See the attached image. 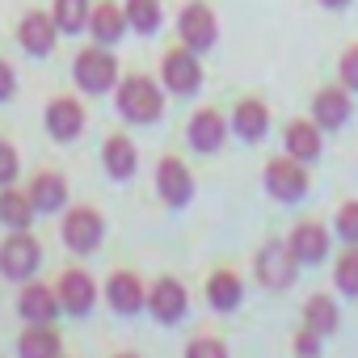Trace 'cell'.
Returning <instances> with one entry per match:
<instances>
[{
    "label": "cell",
    "instance_id": "1",
    "mask_svg": "<svg viewBox=\"0 0 358 358\" xmlns=\"http://www.w3.org/2000/svg\"><path fill=\"white\" fill-rule=\"evenodd\" d=\"M253 270H257V282H262L266 291H287V287L299 278V257H295V249H291L287 241H270V245L257 249Z\"/></svg>",
    "mask_w": 358,
    "mask_h": 358
},
{
    "label": "cell",
    "instance_id": "2",
    "mask_svg": "<svg viewBox=\"0 0 358 358\" xmlns=\"http://www.w3.org/2000/svg\"><path fill=\"white\" fill-rule=\"evenodd\" d=\"M38 266H43V249H38V241L30 236V228H26V232L5 236V245H0V274H5L9 282L34 278V274H38Z\"/></svg>",
    "mask_w": 358,
    "mask_h": 358
},
{
    "label": "cell",
    "instance_id": "3",
    "mask_svg": "<svg viewBox=\"0 0 358 358\" xmlns=\"http://www.w3.org/2000/svg\"><path fill=\"white\" fill-rule=\"evenodd\" d=\"M118 110L131 122H156L160 110H164V97L148 76H127L122 89H118Z\"/></svg>",
    "mask_w": 358,
    "mask_h": 358
},
{
    "label": "cell",
    "instance_id": "4",
    "mask_svg": "<svg viewBox=\"0 0 358 358\" xmlns=\"http://www.w3.org/2000/svg\"><path fill=\"white\" fill-rule=\"evenodd\" d=\"M266 190L278 203H299L308 194V169H303V160H295V156L270 160L266 164Z\"/></svg>",
    "mask_w": 358,
    "mask_h": 358
},
{
    "label": "cell",
    "instance_id": "5",
    "mask_svg": "<svg viewBox=\"0 0 358 358\" xmlns=\"http://www.w3.org/2000/svg\"><path fill=\"white\" fill-rule=\"evenodd\" d=\"M101 236H106V220H101L93 207L68 211V220H64V245H68L72 253H93V249L101 245Z\"/></svg>",
    "mask_w": 358,
    "mask_h": 358
},
{
    "label": "cell",
    "instance_id": "6",
    "mask_svg": "<svg viewBox=\"0 0 358 358\" xmlns=\"http://www.w3.org/2000/svg\"><path fill=\"white\" fill-rule=\"evenodd\" d=\"M186 308H190V295H186V287L177 282V278H156L148 287V312L160 324H177V320L186 316Z\"/></svg>",
    "mask_w": 358,
    "mask_h": 358
},
{
    "label": "cell",
    "instance_id": "7",
    "mask_svg": "<svg viewBox=\"0 0 358 358\" xmlns=\"http://www.w3.org/2000/svg\"><path fill=\"white\" fill-rule=\"evenodd\" d=\"M76 85L85 89V93H106L110 85H114V76H118V64H114V55L110 51H101V47H93V51H80L76 55Z\"/></svg>",
    "mask_w": 358,
    "mask_h": 358
},
{
    "label": "cell",
    "instance_id": "8",
    "mask_svg": "<svg viewBox=\"0 0 358 358\" xmlns=\"http://www.w3.org/2000/svg\"><path fill=\"white\" fill-rule=\"evenodd\" d=\"M156 190H160V199L169 207H186L194 199V177H190V169L177 156H164L156 164Z\"/></svg>",
    "mask_w": 358,
    "mask_h": 358
},
{
    "label": "cell",
    "instance_id": "9",
    "mask_svg": "<svg viewBox=\"0 0 358 358\" xmlns=\"http://www.w3.org/2000/svg\"><path fill=\"white\" fill-rule=\"evenodd\" d=\"M17 312H22V320H30V324H55V316L64 312V303H59V291H55V287L30 282V287H22V295H17Z\"/></svg>",
    "mask_w": 358,
    "mask_h": 358
},
{
    "label": "cell",
    "instance_id": "10",
    "mask_svg": "<svg viewBox=\"0 0 358 358\" xmlns=\"http://www.w3.org/2000/svg\"><path fill=\"white\" fill-rule=\"evenodd\" d=\"M55 291H59L64 312H72V316H89L93 303H97V282H93L85 270H64Z\"/></svg>",
    "mask_w": 358,
    "mask_h": 358
},
{
    "label": "cell",
    "instance_id": "11",
    "mask_svg": "<svg viewBox=\"0 0 358 358\" xmlns=\"http://www.w3.org/2000/svg\"><path fill=\"white\" fill-rule=\"evenodd\" d=\"M106 299H110V308H114L118 316H135L139 308H148V291H143V282H139L131 270H114V274H110Z\"/></svg>",
    "mask_w": 358,
    "mask_h": 358
},
{
    "label": "cell",
    "instance_id": "12",
    "mask_svg": "<svg viewBox=\"0 0 358 358\" xmlns=\"http://www.w3.org/2000/svg\"><path fill=\"white\" fill-rule=\"evenodd\" d=\"M287 245L295 249L299 266H316V262H324V257H329V232H324V224H316V220L295 224V228H291V236H287Z\"/></svg>",
    "mask_w": 358,
    "mask_h": 358
},
{
    "label": "cell",
    "instance_id": "13",
    "mask_svg": "<svg viewBox=\"0 0 358 358\" xmlns=\"http://www.w3.org/2000/svg\"><path fill=\"white\" fill-rule=\"evenodd\" d=\"M164 85H169L173 93H194V89L203 85V68H199V59H194L190 47L164 55Z\"/></svg>",
    "mask_w": 358,
    "mask_h": 358
},
{
    "label": "cell",
    "instance_id": "14",
    "mask_svg": "<svg viewBox=\"0 0 358 358\" xmlns=\"http://www.w3.org/2000/svg\"><path fill=\"white\" fill-rule=\"evenodd\" d=\"M312 118L320 131H337L350 122V93L345 89H320L312 101Z\"/></svg>",
    "mask_w": 358,
    "mask_h": 358
},
{
    "label": "cell",
    "instance_id": "15",
    "mask_svg": "<svg viewBox=\"0 0 358 358\" xmlns=\"http://www.w3.org/2000/svg\"><path fill=\"white\" fill-rule=\"evenodd\" d=\"M47 131L55 135V139H76L80 131H85V110H80V101H72V97H55L51 106H47Z\"/></svg>",
    "mask_w": 358,
    "mask_h": 358
},
{
    "label": "cell",
    "instance_id": "16",
    "mask_svg": "<svg viewBox=\"0 0 358 358\" xmlns=\"http://www.w3.org/2000/svg\"><path fill=\"white\" fill-rule=\"evenodd\" d=\"M64 337L55 324H30L17 337V358H64Z\"/></svg>",
    "mask_w": 358,
    "mask_h": 358
},
{
    "label": "cell",
    "instance_id": "17",
    "mask_svg": "<svg viewBox=\"0 0 358 358\" xmlns=\"http://www.w3.org/2000/svg\"><path fill=\"white\" fill-rule=\"evenodd\" d=\"M182 43L190 51H207L215 43V17H211L207 5H186V13H182Z\"/></svg>",
    "mask_w": 358,
    "mask_h": 358
},
{
    "label": "cell",
    "instance_id": "18",
    "mask_svg": "<svg viewBox=\"0 0 358 358\" xmlns=\"http://www.w3.org/2000/svg\"><path fill=\"white\" fill-rule=\"evenodd\" d=\"M190 148L194 152H220L224 148V135H228V122L215 114V110H199L194 118H190Z\"/></svg>",
    "mask_w": 358,
    "mask_h": 358
},
{
    "label": "cell",
    "instance_id": "19",
    "mask_svg": "<svg viewBox=\"0 0 358 358\" xmlns=\"http://www.w3.org/2000/svg\"><path fill=\"white\" fill-rule=\"evenodd\" d=\"M320 152H324V139H320V127H316V122L299 118V122L287 127V156L312 164V160H320Z\"/></svg>",
    "mask_w": 358,
    "mask_h": 358
},
{
    "label": "cell",
    "instance_id": "20",
    "mask_svg": "<svg viewBox=\"0 0 358 358\" xmlns=\"http://www.w3.org/2000/svg\"><path fill=\"white\" fill-rule=\"evenodd\" d=\"M241 299H245V282H241V274H232V270H215V274L207 278V303H211L215 312H236Z\"/></svg>",
    "mask_w": 358,
    "mask_h": 358
},
{
    "label": "cell",
    "instance_id": "21",
    "mask_svg": "<svg viewBox=\"0 0 358 358\" xmlns=\"http://www.w3.org/2000/svg\"><path fill=\"white\" fill-rule=\"evenodd\" d=\"M101 160H106V173L118 177V182H127V177L139 169V152H135V143L127 135H110L106 148H101Z\"/></svg>",
    "mask_w": 358,
    "mask_h": 358
},
{
    "label": "cell",
    "instance_id": "22",
    "mask_svg": "<svg viewBox=\"0 0 358 358\" xmlns=\"http://www.w3.org/2000/svg\"><path fill=\"white\" fill-rule=\"evenodd\" d=\"M34 215H38V207H34V199L30 194H22V190H0V224L5 228H13V232H26L30 224H34Z\"/></svg>",
    "mask_w": 358,
    "mask_h": 358
},
{
    "label": "cell",
    "instance_id": "23",
    "mask_svg": "<svg viewBox=\"0 0 358 358\" xmlns=\"http://www.w3.org/2000/svg\"><path fill=\"white\" fill-rule=\"evenodd\" d=\"M17 38H22V47L30 55H47L55 47V22L47 13H26L22 26H17Z\"/></svg>",
    "mask_w": 358,
    "mask_h": 358
},
{
    "label": "cell",
    "instance_id": "24",
    "mask_svg": "<svg viewBox=\"0 0 358 358\" xmlns=\"http://www.w3.org/2000/svg\"><path fill=\"white\" fill-rule=\"evenodd\" d=\"M232 131H236L245 143H257V139L270 131V110H266L262 101H253V97H249V101H241V106H236V114H232Z\"/></svg>",
    "mask_w": 358,
    "mask_h": 358
},
{
    "label": "cell",
    "instance_id": "25",
    "mask_svg": "<svg viewBox=\"0 0 358 358\" xmlns=\"http://www.w3.org/2000/svg\"><path fill=\"white\" fill-rule=\"evenodd\" d=\"M337 324H341V312H337V303H333L329 295H312V299L303 303V329H312V333H320V337H333Z\"/></svg>",
    "mask_w": 358,
    "mask_h": 358
},
{
    "label": "cell",
    "instance_id": "26",
    "mask_svg": "<svg viewBox=\"0 0 358 358\" xmlns=\"http://www.w3.org/2000/svg\"><path fill=\"white\" fill-rule=\"evenodd\" d=\"M30 199H34L38 211H64V203H68V182H64L59 173H38L34 186H30Z\"/></svg>",
    "mask_w": 358,
    "mask_h": 358
},
{
    "label": "cell",
    "instance_id": "27",
    "mask_svg": "<svg viewBox=\"0 0 358 358\" xmlns=\"http://www.w3.org/2000/svg\"><path fill=\"white\" fill-rule=\"evenodd\" d=\"M89 26H93L97 43H114V38L122 34V26H127V13H118L114 5H97L93 17H89Z\"/></svg>",
    "mask_w": 358,
    "mask_h": 358
},
{
    "label": "cell",
    "instance_id": "28",
    "mask_svg": "<svg viewBox=\"0 0 358 358\" xmlns=\"http://www.w3.org/2000/svg\"><path fill=\"white\" fill-rule=\"evenodd\" d=\"M333 282H337L341 295H358V245H350V253L337 257V266H333Z\"/></svg>",
    "mask_w": 358,
    "mask_h": 358
},
{
    "label": "cell",
    "instance_id": "29",
    "mask_svg": "<svg viewBox=\"0 0 358 358\" xmlns=\"http://www.w3.org/2000/svg\"><path fill=\"white\" fill-rule=\"evenodd\" d=\"M89 22V0H55V26L76 34Z\"/></svg>",
    "mask_w": 358,
    "mask_h": 358
},
{
    "label": "cell",
    "instance_id": "30",
    "mask_svg": "<svg viewBox=\"0 0 358 358\" xmlns=\"http://www.w3.org/2000/svg\"><path fill=\"white\" fill-rule=\"evenodd\" d=\"M127 22L139 30V34H152L160 26V9L156 0H127Z\"/></svg>",
    "mask_w": 358,
    "mask_h": 358
},
{
    "label": "cell",
    "instance_id": "31",
    "mask_svg": "<svg viewBox=\"0 0 358 358\" xmlns=\"http://www.w3.org/2000/svg\"><path fill=\"white\" fill-rule=\"evenodd\" d=\"M333 232H337L345 245H358V199L337 207V215H333Z\"/></svg>",
    "mask_w": 358,
    "mask_h": 358
},
{
    "label": "cell",
    "instance_id": "32",
    "mask_svg": "<svg viewBox=\"0 0 358 358\" xmlns=\"http://www.w3.org/2000/svg\"><path fill=\"white\" fill-rule=\"evenodd\" d=\"M186 358H228V345L220 337H194L186 345Z\"/></svg>",
    "mask_w": 358,
    "mask_h": 358
},
{
    "label": "cell",
    "instance_id": "33",
    "mask_svg": "<svg viewBox=\"0 0 358 358\" xmlns=\"http://www.w3.org/2000/svg\"><path fill=\"white\" fill-rule=\"evenodd\" d=\"M320 333H312V329H299L295 333V358H320Z\"/></svg>",
    "mask_w": 358,
    "mask_h": 358
},
{
    "label": "cell",
    "instance_id": "34",
    "mask_svg": "<svg viewBox=\"0 0 358 358\" xmlns=\"http://www.w3.org/2000/svg\"><path fill=\"white\" fill-rule=\"evenodd\" d=\"M13 177H17V152H13V143L0 139V186H9Z\"/></svg>",
    "mask_w": 358,
    "mask_h": 358
},
{
    "label": "cell",
    "instance_id": "35",
    "mask_svg": "<svg viewBox=\"0 0 358 358\" xmlns=\"http://www.w3.org/2000/svg\"><path fill=\"white\" fill-rule=\"evenodd\" d=\"M341 85L358 93V47H350V51L341 55Z\"/></svg>",
    "mask_w": 358,
    "mask_h": 358
},
{
    "label": "cell",
    "instance_id": "36",
    "mask_svg": "<svg viewBox=\"0 0 358 358\" xmlns=\"http://www.w3.org/2000/svg\"><path fill=\"white\" fill-rule=\"evenodd\" d=\"M13 85H17V80H13V68H9L5 59H0V101L13 97Z\"/></svg>",
    "mask_w": 358,
    "mask_h": 358
},
{
    "label": "cell",
    "instance_id": "37",
    "mask_svg": "<svg viewBox=\"0 0 358 358\" xmlns=\"http://www.w3.org/2000/svg\"><path fill=\"white\" fill-rule=\"evenodd\" d=\"M320 5H329V9H341V5H350V0H320Z\"/></svg>",
    "mask_w": 358,
    "mask_h": 358
},
{
    "label": "cell",
    "instance_id": "38",
    "mask_svg": "<svg viewBox=\"0 0 358 358\" xmlns=\"http://www.w3.org/2000/svg\"><path fill=\"white\" fill-rule=\"evenodd\" d=\"M114 358H139V354H114Z\"/></svg>",
    "mask_w": 358,
    "mask_h": 358
}]
</instances>
